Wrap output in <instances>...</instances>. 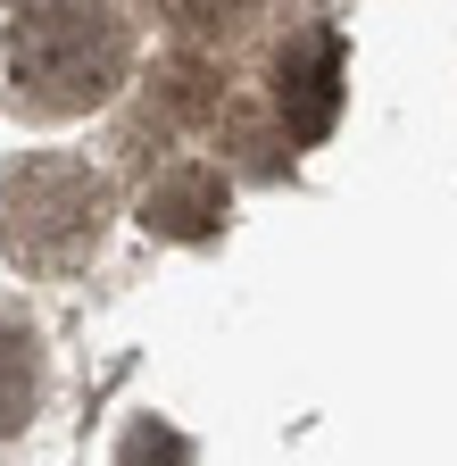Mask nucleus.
<instances>
[{"label": "nucleus", "instance_id": "f257e3e1", "mask_svg": "<svg viewBox=\"0 0 457 466\" xmlns=\"http://www.w3.org/2000/svg\"><path fill=\"white\" fill-rule=\"evenodd\" d=\"M0 67H9V100L25 116H84L125 84L134 25L117 9H75V0L17 9L0 34Z\"/></svg>", "mask_w": 457, "mask_h": 466}, {"label": "nucleus", "instance_id": "f03ea898", "mask_svg": "<svg viewBox=\"0 0 457 466\" xmlns=\"http://www.w3.org/2000/svg\"><path fill=\"white\" fill-rule=\"evenodd\" d=\"M108 217H117V192L75 150H34L0 175V250L34 275L92 267L108 242Z\"/></svg>", "mask_w": 457, "mask_h": 466}, {"label": "nucleus", "instance_id": "7ed1b4c3", "mask_svg": "<svg viewBox=\"0 0 457 466\" xmlns=\"http://www.w3.org/2000/svg\"><path fill=\"white\" fill-rule=\"evenodd\" d=\"M224 167H208V158H175L166 175H150L142 184V225L150 233H166V242H208V233L224 225Z\"/></svg>", "mask_w": 457, "mask_h": 466}, {"label": "nucleus", "instance_id": "20e7f679", "mask_svg": "<svg viewBox=\"0 0 457 466\" xmlns=\"http://www.w3.org/2000/svg\"><path fill=\"white\" fill-rule=\"evenodd\" d=\"M341 42L316 25V34H300L292 50L274 58V100H283V116H292V142H316L324 126H333V100H341Z\"/></svg>", "mask_w": 457, "mask_h": 466}, {"label": "nucleus", "instance_id": "39448f33", "mask_svg": "<svg viewBox=\"0 0 457 466\" xmlns=\"http://www.w3.org/2000/svg\"><path fill=\"white\" fill-rule=\"evenodd\" d=\"M34 400H42V341L25 317L0 309V441L34 417Z\"/></svg>", "mask_w": 457, "mask_h": 466}, {"label": "nucleus", "instance_id": "423d86ee", "mask_svg": "<svg viewBox=\"0 0 457 466\" xmlns=\"http://www.w3.org/2000/svg\"><path fill=\"white\" fill-rule=\"evenodd\" d=\"M150 441H158V425H134V433H125V466H150ZM175 466H184V458H175Z\"/></svg>", "mask_w": 457, "mask_h": 466}]
</instances>
